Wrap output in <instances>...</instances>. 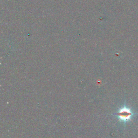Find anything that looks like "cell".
<instances>
[{
	"label": "cell",
	"instance_id": "cell-1",
	"mask_svg": "<svg viewBox=\"0 0 138 138\" xmlns=\"http://www.w3.org/2000/svg\"><path fill=\"white\" fill-rule=\"evenodd\" d=\"M134 114L131 109L125 106L119 109L117 112V117L120 120L126 122L131 120Z\"/></svg>",
	"mask_w": 138,
	"mask_h": 138
}]
</instances>
